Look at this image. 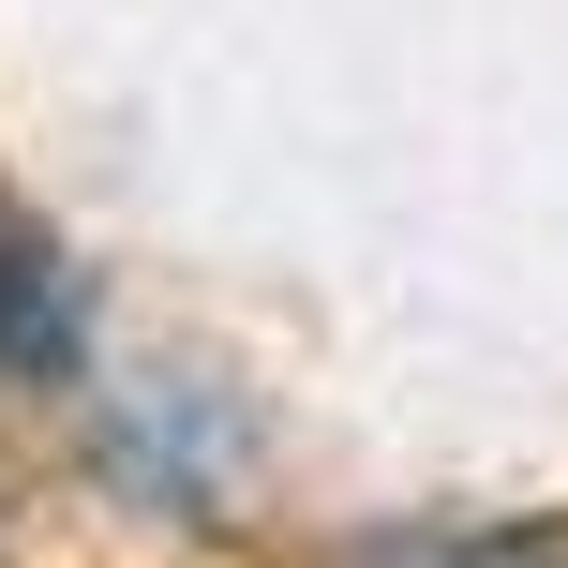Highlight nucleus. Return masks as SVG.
I'll return each instance as SVG.
<instances>
[{
	"label": "nucleus",
	"instance_id": "obj_1",
	"mask_svg": "<svg viewBox=\"0 0 568 568\" xmlns=\"http://www.w3.org/2000/svg\"><path fill=\"white\" fill-rule=\"evenodd\" d=\"M105 479L150 494L165 524H225L240 479H255V434H240V404L210 389V374H165V389L105 404Z\"/></svg>",
	"mask_w": 568,
	"mask_h": 568
},
{
	"label": "nucleus",
	"instance_id": "obj_2",
	"mask_svg": "<svg viewBox=\"0 0 568 568\" xmlns=\"http://www.w3.org/2000/svg\"><path fill=\"white\" fill-rule=\"evenodd\" d=\"M0 374L16 389H90V270L30 225H0Z\"/></svg>",
	"mask_w": 568,
	"mask_h": 568
},
{
	"label": "nucleus",
	"instance_id": "obj_3",
	"mask_svg": "<svg viewBox=\"0 0 568 568\" xmlns=\"http://www.w3.org/2000/svg\"><path fill=\"white\" fill-rule=\"evenodd\" d=\"M389 568H568V524H479V539H419Z\"/></svg>",
	"mask_w": 568,
	"mask_h": 568
}]
</instances>
